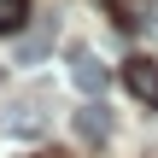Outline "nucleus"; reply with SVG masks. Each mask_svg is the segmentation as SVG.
Instances as JSON below:
<instances>
[{
	"instance_id": "nucleus-1",
	"label": "nucleus",
	"mask_w": 158,
	"mask_h": 158,
	"mask_svg": "<svg viewBox=\"0 0 158 158\" xmlns=\"http://www.w3.org/2000/svg\"><path fill=\"white\" fill-rule=\"evenodd\" d=\"M70 82H76L88 100H100V94H106V64H100L88 47H70Z\"/></svg>"
},
{
	"instance_id": "nucleus-2",
	"label": "nucleus",
	"mask_w": 158,
	"mask_h": 158,
	"mask_svg": "<svg viewBox=\"0 0 158 158\" xmlns=\"http://www.w3.org/2000/svg\"><path fill=\"white\" fill-rule=\"evenodd\" d=\"M76 135H82V147H106V141H111V111H106V100H88V106L76 111Z\"/></svg>"
},
{
	"instance_id": "nucleus-3",
	"label": "nucleus",
	"mask_w": 158,
	"mask_h": 158,
	"mask_svg": "<svg viewBox=\"0 0 158 158\" xmlns=\"http://www.w3.org/2000/svg\"><path fill=\"white\" fill-rule=\"evenodd\" d=\"M123 88H129L135 100L158 106V64L152 59H129V64H123Z\"/></svg>"
},
{
	"instance_id": "nucleus-4",
	"label": "nucleus",
	"mask_w": 158,
	"mask_h": 158,
	"mask_svg": "<svg viewBox=\"0 0 158 158\" xmlns=\"http://www.w3.org/2000/svg\"><path fill=\"white\" fill-rule=\"evenodd\" d=\"M47 47H53V23H41L35 35H23V41H18V64H35Z\"/></svg>"
},
{
	"instance_id": "nucleus-5",
	"label": "nucleus",
	"mask_w": 158,
	"mask_h": 158,
	"mask_svg": "<svg viewBox=\"0 0 158 158\" xmlns=\"http://www.w3.org/2000/svg\"><path fill=\"white\" fill-rule=\"evenodd\" d=\"M23 18H29V0H0V29H6V35L23 29Z\"/></svg>"
}]
</instances>
